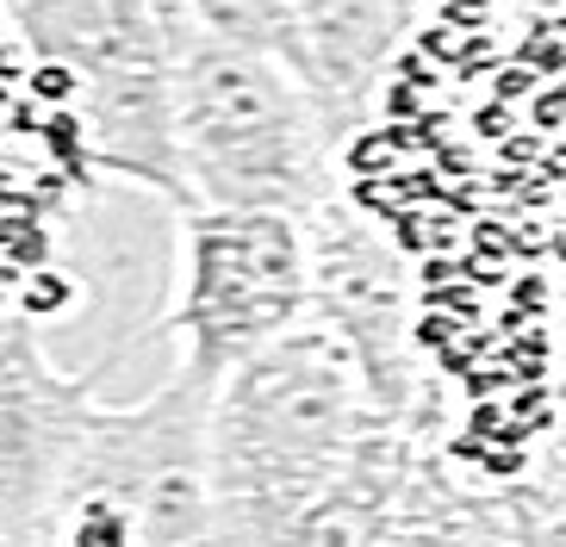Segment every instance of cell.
<instances>
[{"instance_id": "1", "label": "cell", "mask_w": 566, "mask_h": 547, "mask_svg": "<svg viewBox=\"0 0 566 547\" xmlns=\"http://www.w3.org/2000/svg\"><path fill=\"white\" fill-rule=\"evenodd\" d=\"M386 430L355 348L324 324L300 317L286 336L255 348L212 386L206 442L224 511L250 547H268L293 516L324 497L361 448Z\"/></svg>"}, {"instance_id": "2", "label": "cell", "mask_w": 566, "mask_h": 547, "mask_svg": "<svg viewBox=\"0 0 566 547\" xmlns=\"http://www.w3.org/2000/svg\"><path fill=\"white\" fill-rule=\"evenodd\" d=\"M212 392L163 380L137 404H94L56 473L32 547H250L224 511L206 442Z\"/></svg>"}, {"instance_id": "3", "label": "cell", "mask_w": 566, "mask_h": 547, "mask_svg": "<svg viewBox=\"0 0 566 547\" xmlns=\"http://www.w3.org/2000/svg\"><path fill=\"white\" fill-rule=\"evenodd\" d=\"M168 94L187 206L312 218L336 193V149L286 56L175 25Z\"/></svg>"}, {"instance_id": "4", "label": "cell", "mask_w": 566, "mask_h": 547, "mask_svg": "<svg viewBox=\"0 0 566 547\" xmlns=\"http://www.w3.org/2000/svg\"><path fill=\"white\" fill-rule=\"evenodd\" d=\"M13 25L75 94L87 162L181 206L168 32L150 0H13Z\"/></svg>"}, {"instance_id": "5", "label": "cell", "mask_w": 566, "mask_h": 547, "mask_svg": "<svg viewBox=\"0 0 566 547\" xmlns=\"http://www.w3.org/2000/svg\"><path fill=\"white\" fill-rule=\"evenodd\" d=\"M312 317V243L293 212H181V274L168 330L181 343L175 374L212 392L255 348Z\"/></svg>"}, {"instance_id": "6", "label": "cell", "mask_w": 566, "mask_h": 547, "mask_svg": "<svg viewBox=\"0 0 566 547\" xmlns=\"http://www.w3.org/2000/svg\"><path fill=\"white\" fill-rule=\"evenodd\" d=\"M305 243H312V312L355 348V361L374 386V404L386 411V423H399L405 398L417 386L405 262L392 255L380 224L343 193H331L305 218Z\"/></svg>"}, {"instance_id": "7", "label": "cell", "mask_w": 566, "mask_h": 547, "mask_svg": "<svg viewBox=\"0 0 566 547\" xmlns=\"http://www.w3.org/2000/svg\"><path fill=\"white\" fill-rule=\"evenodd\" d=\"M392 50H399V19L386 0H293V32L281 56L300 75L336 156L374 113Z\"/></svg>"}, {"instance_id": "8", "label": "cell", "mask_w": 566, "mask_h": 547, "mask_svg": "<svg viewBox=\"0 0 566 547\" xmlns=\"http://www.w3.org/2000/svg\"><path fill=\"white\" fill-rule=\"evenodd\" d=\"M399 497H405V454L386 423L361 448V461L324 497H312L268 547H392L399 541Z\"/></svg>"}, {"instance_id": "9", "label": "cell", "mask_w": 566, "mask_h": 547, "mask_svg": "<svg viewBox=\"0 0 566 547\" xmlns=\"http://www.w3.org/2000/svg\"><path fill=\"white\" fill-rule=\"evenodd\" d=\"M0 547H32V529H25V523H13L7 511H0Z\"/></svg>"}]
</instances>
